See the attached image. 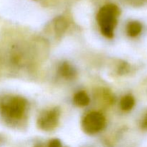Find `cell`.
<instances>
[{"label": "cell", "instance_id": "obj_1", "mask_svg": "<svg viewBox=\"0 0 147 147\" xmlns=\"http://www.w3.org/2000/svg\"><path fill=\"white\" fill-rule=\"evenodd\" d=\"M119 14L120 9L113 4H106L99 9L97 21L101 32L106 37L112 38L113 37Z\"/></svg>", "mask_w": 147, "mask_h": 147}, {"label": "cell", "instance_id": "obj_2", "mask_svg": "<svg viewBox=\"0 0 147 147\" xmlns=\"http://www.w3.org/2000/svg\"><path fill=\"white\" fill-rule=\"evenodd\" d=\"M27 100L20 96H5L0 98V113L4 118L20 120L24 116Z\"/></svg>", "mask_w": 147, "mask_h": 147}, {"label": "cell", "instance_id": "obj_3", "mask_svg": "<svg viewBox=\"0 0 147 147\" xmlns=\"http://www.w3.org/2000/svg\"><path fill=\"white\" fill-rule=\"evenodd\" d=\"M106 126V119L98 112L88 113L82 121V128L86 133L94 134L103 130Z\"/></svg>", "mask_w": 147, "mask_h": 147}, {"label": "cell", "instance_id": "obj_4", "mask_svg": "<svg viewBox=\"0 0 147 147\" xmlns=\"http://www.w3.org/2000/svg\"><path fill=\"white\" fill-rule=\"evenodd\" d=\"M60 110L57 108L44 111L37 119V125L40 129L45 131L53 130L57 126L60 119Z\"/></svg>", "mask_w": 147, "mask_h": 147}, {"label": "cell", "instance_id": "obj_5", "mask_svg": "<svg viewBox=\"0 0 147 147\" xmlns=\"http://www.w3.org/2000/svg\"><path fill=\"white\" fill-rule=\"evenodd\" d=\"M59 73L60 76L65 79L74 78L76 75V71L74 67L67 63H63L59 67Z\"/></svg>", "mask_w": 147, "mask_h": 147}, {"label": "cell", "instance_id": "obj_6", "mask_svg": "<svg viewBox=\"0 0 147 147\" xmlns=\"http://www.w3.org/2000/svg\"><path fill=\"white\" fill-rule=\"evenodd\" d=\"M142 31V24L138 21H131L127 24L126 32L128 35L131 37H137Z\"/></svg>", "mask_w": 147, "mask_h": 147}, {"label": "cell", "instance_id": "obj_7", "mask_svg": "<svg viewBox=\"0 0 147 147\" xmlns=\"http://www.w3.org/2000/svg\"><path fill=\"white\" fill-rule=\"evenodd\" d=\"M73 102L78 106H86L90 103V98L86 92L79 91L74 96Z\"/></svg>", "mask_w": 147, "mask_h": 147}, {"label": "cell", "instance_id": "obj_8", "mask_svg": "<svg viewBox=\"0 0 147 147\" xmlns=\"http://www.w3.org/2000/svg\"><path fill=\"white\" fill-rule=\"evenodd\" d=\"M135 105V99L131 95L123 96L120 102V106L122 110L125 111L131 110Z\"/></svg>", "mask_w": 147, "mask_h": 147}, {"label": "cell", "instance_id": "obj_9", "mask_svg": "<svg viewBox=\"0 0 147 147\" xmlns=\"http://www.w3.org/2000/svg\"><path fill=\"white\" fill-rule=\"evenodd\" d=\"M55 30L57 32V33L62 34L66 30V27H67V22L65 21V19L61 18V17L57 19L55 24Z\"/></svg>", "mask_w": 147, "mask_h": 147}, {"label": "cell", "instance_id": "obj_10", "mask_svg": "<svg viewBox=\"0 0 147 147\" xmlns=\"http://www.w3.org/2000/svg\"><path fill=\"white\" fill-rule=\"evenodd\" d=\"M140 127L142 130L147 131V111L142 116L140 121Z\"/></svg>", "mask_w": 147, "mask_h": 147}, {"label": "cell", "instance_id": "obj_11", "mask_svg": "<svg viewBox=\"0 0 147 147\" xmlns=\"http://www.w3.org/2000/svg\"><path fill=\"white\" fill-rule=\"evenodd\" d=\"M48 147H63V146H62L61 142L59 139H55L49 142Z\"/></svg>", "mask_w": 147, "mask_h": 147}, {"label": "cell", "instance_id": "obj_12", "mask_svg": "<svg viewBox=\"0 0 147 147\" xmlns=\"http://www.w3.org/2000/svg\"><path fill=\"white\" fill-rule=\"evenodd\" d=\"M131 3L136 6H141L147 3V0H130Z\"/></svg>", "mask_w": 147, "mask_h": 147}, {"label": "cell", "instance_id": "obj_13", "mask_svg": "<svg viewBox=\"0 0 147 147\" xmlns=\"http://www.w3.org/2000/svg\"><path fill=\"white\" fill-rule=\"evenodd\" d=\"M35 147H44L42 146V145H41V144H38V145H37V146H36Z\"/></svg>", "mask_w": 147, "mask_h": 147}]
</instances>
